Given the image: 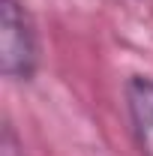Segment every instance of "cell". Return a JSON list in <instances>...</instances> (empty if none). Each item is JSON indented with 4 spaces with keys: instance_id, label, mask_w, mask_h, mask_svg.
<instances>
[{
    "instance_id": "cell-2",
    "label": "cell",
    "mask_w": 153,
    "mask_h": 156,
    "mask_svg": "<svg viewBox=\"0 0 153 156\" xmlns=\"http://www.w3.org/2000/svg\"><path fill=\"white\" fill-rule=\"evenodd\" d=\"M126 108L141 153L153 156V78L132 75L126 81Z\"/></svg>"
},
{
    "instance_id": "cell-1",
    "label": "cell",
    "mask_w": 153,
    "mask_h": 156,
    "mask_svg": "<svg viewBox=\"0 0 153 156\" xmlns=\"http://www.w3.org/2000/svg\"><path fill=\"white\" fill-rule=\"evenodd\" d=\"M0 69L12 81H30L39 63V45L24 0L0 3Z\"/></svg>"
}]
</instances>
